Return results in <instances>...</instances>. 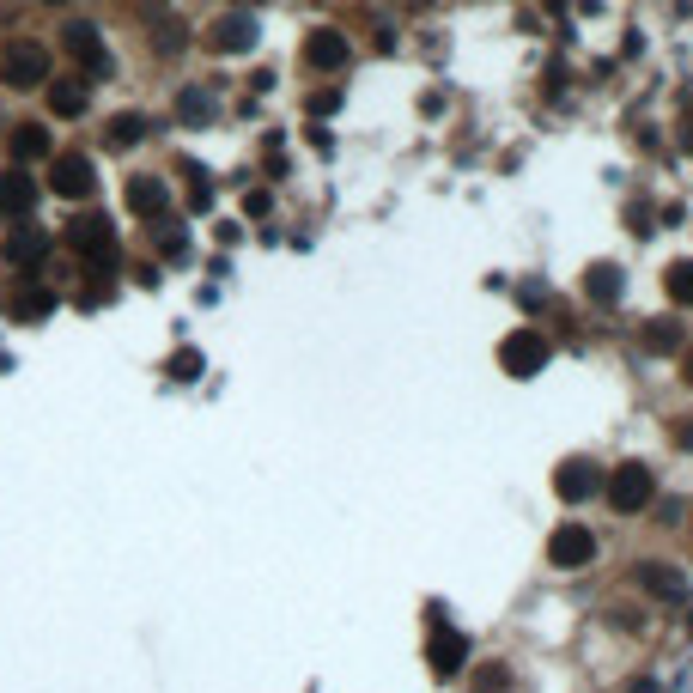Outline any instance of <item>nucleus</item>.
<instances>
[{
    "instance_id": "f257e3e1",
    "label": "nucleus",
    "mask_w": 693,
    "mask_h": 693,
    "mask_svg": "<svg viewBox=\"0 0 693 693\" xmlns=\"http://www.w3.org/2000/svg\"><path fill=\"white\" fill-rule=\"evenodd\" d=\"M67 250L73 256H86L98 274L116 268V225L104 213H80V219H67Z\"/></svg>"
},
{
    "instance_id": "f03ea898",
    "label": "nucleus",
    "mask_w": 693,
    "mask_h": 693,
    "mask_svg": "<svg viewBox=\"0 0 693 693\" xmlns=\"http://www.w3.org/2000/svg\"><path fill=\"white\" fill-rule=\"evenodd\" d=\"M0 73H7V86L31 92V86L55 80V55H49V49H43L37 37H19V43L7 49V61H0Z\"/></svg>"
},
{
    "instance_id": "7ed1b4c3",
    "label": "nucleus",
    "mask_w": 693,
    "mask_h": 693,
    "mask_svg": "<svg viewBox=\"0 0 693 693\" xmlns=\"http://www.w3.org/2000/svg\"><path fill=\"white\" fill-rule=\"evenodd\" d=\"M61 43H67V61H80V67H86V80H110V67H116V61H110V49H104V37H98V25H86V19H73Z\"/></svg>"
},
{
    "instance_id": "20e7f679",
    "label": "nucleus",
    "mask_w": 693,
    "mask_h": 693,
    "mask_svg": "<svg viewBox=\"0 0 693 693\" xmlns=\"http://www.w3.org/2000/svg\"><path fill=\"white\" fill-rule=\"evenodd\" d=\"M49 189H55L61 201H86V195L98 189L92 159H86V152H61V159H55V171H49Z\"/></svg>"
},
{
    "instance_id": "39448f33",
    "label": "nucleus",
    "mask_w": 693,
    "mask_h": 693,
    "mask_svg": "<svg viewBox=\"0 0 693 693\" xmlns=\"http://www.w3.org/2000/svg\"><path fill=\"white\" fill-rule=\"evenodd\" d=\"M657 499V481H651V469H639V462H627V469H614V481H608V505L614 511H645Z\"/></svg>"
},
{
    "instance_id": "423d86ee",
    "label": "nucleus",
    "mask_w": 693,
    "mask_h": 693,
    "mask_svg": "<svg viewBox=\"0 0 693 693\" xmlns=\"http://www.w3.org/2000/svg\"><path fill=\"white\" fill-rule=\"evenodd\" d=\"M7 262H13V268H19V274L31 280V274H37V268L49 262V231H37L31 219H19V225L7 231Z\"/></svg>"
},
{
    "instance_id": "0eeeda50",
    "label": "nucleus",
    "mask_w": 693,
    "mask_h": 693,
    "mask_svg": "<svg viewBox=\"0 0 693 693\" xmlns=\"http://www.w3.org/2000/svg\"><path fill=\"white\" fill-rule=\"evenodd\" d=\"M548 560H554L560 572L590 566V560H596V535H590L584 523H560V529H554V542H548Z\"/></svg>"
},
{
    "instance_id": "6e6552de",
    "label": "nucleus",
    "mask_w": 693,
    "mask_h": 693,
    "mask_svg": "<svg viewBox=\"0 0 693 693\" xmlns=\"http://www.w3.org/2000/svg\"><path fill=\"white\" fill-rule=\"evenodd\" d=\"M499 359H505V371H511V377H535V371L548 365V335H535V329H517V335H505Z\"/></svg>"
},
{
    "instance_id": "1a4fd4ad",
    "label": "nucleus",
    "mask_w": 693,
    "mask_h": 693,
    "mask_svg": "<svg viewBox=\"0 0 693 693\" xmlns=\"http://www.w3.org/2000/svg\"><path fill=\"white\" fill-rule=\"evenodd\" d=\"M122 201H128V213H140V219L171 213V189H165V177H128Z\"/></svg>"
},
{
    "instance_id": "9d476101",
    "label": "nucleus",
    "mask_w": 693,
    "mask_h": 693,
    "mask_svg": "<svg viewBox=\"0 0 693 693\" xmlns=\"http://www.w3.org/2000/svg\"><path fill=\"white\" fill-rule=\"evenodd\" d=\"M304 61H311L317 73H335V67L353 61V49H347L341 31H311V37H304Z\"/></svg>"
},
{
    "instance_id": "9b49d317",
    "label": "nucleus",
    "mask_w": 693,
    "mask_h": 693,
    "mask_svg": "<svg viewBox=\"0 0 693 693\" xmlns=\"http://www.w3.org/2000/svg\"><path fill=\"white\" fill-rule=\"evenodd\" d=\"M31 207H37V183L13 165L0 177V219H31Z\"/></svg>"
},
{
    "instance_id": "f8f14e48",
    "label": "nucleus",
    "mask_w": 693,
    "mask_h": 693,
    "mask_svg": "<svg viewBox=\"0 0 693 693\" xmlns=\"http://www.w3.org/2000/svg\"><path fill=\"white\" fill-rule=\"evenodd\" d=\"M213 49H219V55H244V49H256V19H250V13H225V19L213 25Z\"/></svg>"
},
{
    "instance_id": "ddd939ff",
    "label": "nucleus",
    "mask_w": 693,
    "mask_h": 693,
    "mask_svg": "<svg viewBox=\"0 0 693 693\" xmlns=\"http://www.w3.org/2000/svg\"><path fill=\"white\" fill-rule=\"evenodd\" d=\"M86 104H92V80H73L67 73V80L49 86V110L55 116H86Z\"/></svg>"
},
{
    "instance_id": "4468645a",
    "label": "nucleus",
    "mask_w": 693,
    "mask_h": 693,
    "mask_svg": "<svg viewBox=\"0 0 693 693\" xmlns=\"http://www.w3.org/2000/svg\"><path fill=\"white\" fill-rule=\"evenodd\" d=\"M639 584H645L657 602H681V596H687V578H681V572H669V566H657V560H645V566H639Z\"/></svg>"
},
{
    "instance_id": "2eb2a0df",
    "label": "nucleus",
    "mask_w": 693,
    "mask_h": 693,
    "mask_svg": "<svg viewBox=\"0 0 693 693\" xmlns=\"http://www.w3.org/2000/svg\"><path fill=\"white\" fill-rule=\"evenodd\" d=\"M462 657H469V639L450 633V627H438V633H432V669H438V675H456Z\"/></svg>"
},
{
    "instance_id": "dca6fc26",
    "label": "nucleus",
    "mask_w": 693,
    "mask_h": 693,
    "mask_svg": "<svg viewBox=\"0 0 693 693\" xmlns=\"http://www.w3.org/2000/svg\"><path fill=\"white\" fill-rule=\"evenodd\" d=\"M177 122L183 128H207L213 122V92L207 86H183L177 92Z\"/></svg>"
},
{
    "instance_id": "f3484780",
    "label": "nucleus",
    "mask_w": 693,
    "mask_h": 693,
    "mask_svg": "<svg viewBox=\"0 0 693 693\" xmlns=\"http://www.w3.org/2000/svg\"><path fill=\"white\" fill-rule=\"evenodd\" d=\"M554 487H560V499H572V505H578V499H590L602 481H596V469H590V462H566V469L554 475Z\"/></svg>"
},
{
    "instance_id": "a211bd4d",
    "label": "nucleus",
    "mask_w": 693,
    "mask_h": 693,
    "mask_svg": "<svg viewBox=\"0 0 693 693\" xmlns=\"http://www.w3.org/2000/svg\"><path fill=\"white\" fill-rule=\"evenodd\" d=\"M13 159H19V165L49 159V128H43V122H25V128L13 134Z\"/></svg>"
},
{
    "instance_id": "6ab92c4d",
    "label": "nucleus",
    "mask_w": 693,
    "mask_h": 693,
    "mask_svg": "<svg viewBox=\"0 0 693 693\" xmlns=\"http://www.w3.org/2000/svg\"><path fill=\"white\" fill-rule=\"evenodd\" d=\"M146 140V122L128 110V116H110V128H104V146H116V152H128V146H140Z\"/></svg>"
},
{
    "instance_id": "aec40b11",
    "label": "nucleus",
    "mask_w": 693,
    "mask_h": 693,
    "mask_svg": "<svg viewBox=\"0 0 693 693\" xmlns=\"http://www.w3.org/2000/svg\"><path fill=\"white\" fill-rule=\"evenodd\" d=\"M584 292H590L596 304H614V298H621V274H614V268H590Z\"/></svg>"
},
{
    "instance_id": "412c9836",
    "label": "nucleus",
    "mask_w": 693,
    "mask_h": 693,
    "mask_svg": "<svg viewBox=\"0 0 693 693\" xmlns=\"http://www.w3.org/2000/svg\"><path fill=\"white\" fill-rule=\"evenodd\" d=\"M159 244H165V256H171V262H183V256H189V231H183L177 219H165V213H159Z\"/></svg>"
},
{
    "instance_id": "4be33fe9",
    "label": "nucleus",
    "mask_w": 693,
    "mask_h": 693,
    "mask_svg": "<svg viewBox=\"0 0 693 693\" xmlns=\"http://www.w3.org/2000/svg\"><path fill=\"white\" fill-rule=\"evenodd\" d=\"M13 311H19V323H37V317H49V311H55V292H25V298L13 304Z\"/></svg>"
},
{
    "instance_id": "5701e85b",
    "label": "nucleus",
    "mask_w": 693,
    "mask_h": 693,
    "mask_svg": "<svg viewBox=\"0 0 693 693\" xmlns=\"http://www.w3.org/2000/svg\"><path fill=\"white\" fill-rule=\"evenodd\" d=\"M645 347H657V353L681 347V323H651V329H645Z\"/></svg>"
},
{
    "instance_id": "b1692460",
    "label": "nucleus",
    "mask_w": 693,
    "mask_h": 693,
    "mask_svg": "<svg viewBox=\"0 0 693 693\" xmlns=\"http://www.w3.org/2000/svg\"><path fill=\"white\" fill-rule=\"evenodd\" d=\"M669 298H675V304H693V262L669 268Z\"/></svg>"
},
{
    "instance_id": "393cba45",
    "label": "nucleus",
    "mask_w": 693,
    "mask_h": 693,
    "mask_svg": "<svg viewBox=\"0 0 693 693\" xmlns=\"http://www.w3.org/2000/svg\"><path fill=\"white\" fill-rule=\"evenodd\" d=\"M171 377H177V383H195V377H201V353H195V347H183V353L171 359Z\"/></svg>"
},
{
    "instance_id": "a878e982",
    "label": "nucleus",
    "mask_w": 693,
    "mask_h": 693,
    "mask_svg": "<svg viewBox=\"0 0 693 693\" xmlns=\"http://www.w3.org/2000/svg\"><path fill=\"white\" fill-rule=\"evenodd\" d=\"M681 444H687V450H693V426H681Z\"/></svg>"
},
{
    "instance_id": "bb28decb",
    "label": "nucleus",
    "mask_w": 693,
    "mask_h": 693,
    "mask_svg": "<svg viewBox=\"0 0 693 693\" xmlns=\"http://www.w3.org/2000/svg\"><path fill=\"white\" fill-rule=\"evenodd\" d=\"M681 140H687V152H693V116H687V134H681Z\"/></svg>"
},
{
    "instance_id": "cd10ccee",
    "label": "nucleus",
    "mask_w": 693,
    "mask_h": 693,
    "mask_svg": "<svg viewBox=\"0 0 693 693\" xmlns=\"http://www.w3.org/2000/svg\"><path fill=\"white\" fill-rule=\"evenodd\" d=\"M687 383H693V353H687Z\"/></svg>"
},
{
    "instance_id": "c85d7f7f",
    "label": "nucleus",
    "mask_w": 693,
    "mask_h": 693,
    "mask_svg": "<svg viewBox=\"0 0 693 693\" xmlns=\"http://www.w3.org/2000/svg\"><path fill=\"white\" fill-rule=\"evenodd\" d=\"M49 7H61V0H49Z\"/></svg>"
},
{
    "instance_id": "c756f323",
    "label": "nucleus",
    "mask_w": 693,
    "mask_h": 693,
    "mask_svg": "<svg viewBox=\"0 0 693 693\" xmlns=\"http://www.w3.org/2000/svg\"><path fill=\"white\" fill-rule=\"evenodd\" d=\"M244 7H250V0H244Z\"/></svg>"
}]
</instances>
